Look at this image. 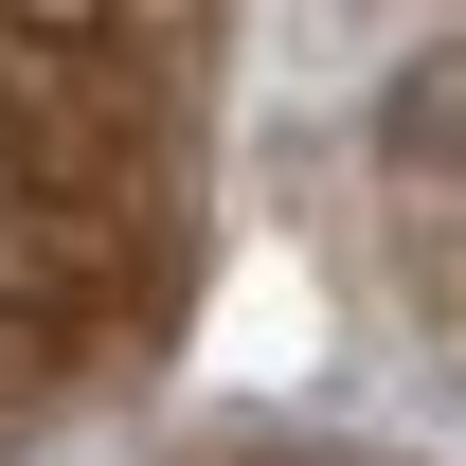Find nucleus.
Here are the masks:
<instances>
[{"label":"nucleus","instance_id":"nucleus-1","mask_svg":"<svg viewBox=\"0 0 466 466\" xmlns=\"http://www.w3.org/2000/svg\"><path fill=\"white\" fill-rule=\"evenodd\" d=\"M216 0H0V431L144 323Z\"/></svg>","mask_w":466,"mask_h":466}]
</instances>
